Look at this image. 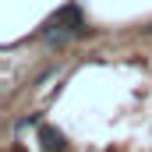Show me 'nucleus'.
<instances>
[{
	"label": "nucleus",
	"instance_id": "f257e3e1",
	"mask_svg": "<svg viewBox=\"0 0 152 152\" xmlns=\"http://www.w3.org/2000/svg\"><path fill=\"white\" fill-rule=\"evenodd\" d=\"M81 36H88V21H85L78 0L64 4V7H60L57 14H50V18L42 21V28H39V39H42L46 46H67V42H75V39H81Z\"/></svg>",
	"mask_w": 152,
	"mask_h": 152
},
{
	"label": "nucleus",
	"instance_id": "f03ea898",
	"mask_svg": "<svg viewBox=\"0 0 152 152\" xmlns=\"http://www.w3.org/2000/svg\"><path fill=\"white\" fill-rule=\"evenodd\" d=\"M39 145H42V152H67V134L60 127L46 124V127H39Z\"/></svg>",
	"mask_w": 152,
	"mask_h": 152
},
{
	"label": "nucleus",
	"instance_id": "7ed1b4c3",
	"mask_svg": "<svg viewBox=\"0 0 152 152\" xmlns=\"http://www.w3.org/2000/svg\"><path fill=\"white\" fill-rule=\"evenodd\" d=\"M39 120H42V113H28V117H21V120H18V131H21V127H36Z\"/></svg>",
	"mask_w": 152,
	"mask_h": 152
},
{
	"label": "nucleus",
	"instance_id": "20e7f679",
	"mask_svg": "<svg viewBox=\"0 0 152 152\" xmlns=\"http://www.w3.org/2000/svg\"><path fill=\"white\" fill-rule=\"evenodd\" d=\"M142 32H145V36H152V21H149V25H145V28H142Z\"/></svg>",
	"mask_w": 152,
	"mask_h": 152
},
{
	"label": "nucleus",
	"instance_id": "39448f33",
	"mask_svg": "<svg viewBox=\"0 0 152 152\" xmlns=\"http://www.w3.org/2000/svg\"><path fill=\"white\" fill-rule=\"evenodd\" d=\"M14 152H25V149H21V145H14Z\"/></svg>",
	"mask_w": 152,
	"mask_h": 152
}]
</instances>
